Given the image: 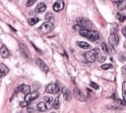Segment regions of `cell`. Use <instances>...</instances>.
Listing matches in <instances>:
<instances>
[{"instance_id":"6da1fadb","label":"cell","mask_w":126,"mask_h":113,"mask_svg":"<svg viewBox=\"0 0 126 113\" xmlns=\"http://www.w3.org/2000/svg\"><path fill=\"white\" fill-rule=\"evenodd\" d=\"M79 33L82 36L90 39L91 41H95L99 38V33L96 30H94V29H80Z\"/></svg>"},{"instance_id":"7a4b0ae2","label":"cell","mask_w":126,"mask_h":113,"mask_svg":"<svg viewBox=\"0 0 126 113\" xmlns=\"http://www.w3.org/2000/svg\"><path fill=\"white\" fill-rule=\"evenodd\" d=\"M98 55H99V49L94 48V49H92V50L85 53V59H86L87 62L92 63V62H94V60L97 59Z\"/></svg>"},{"instance_id":"3957f363","label":"cell","mask_w":126,"mask_h":113,"mask_svg":"<svg viewBox=\"0 0 126 113\" xmlns=\"http://www.w3.org/2000/svg\"><path fill=\"white\" fill-rule=\"evenodd\" d=\"M54 28V25L51 22H44L39 28H38V33L40 34H46L48 32H50L52 29Z\"/></svg>"},{"instance_id":"277c9868","label":"cell","mask_w":126,"mask_h":113,"mask_svg":"<svg viewBox=\"0 0 126 113\" xmlns=\"http://www.w3.org/2000/svg\"><path fill=\"white\" fill-rule=\"evenodd\" d=\"M38 96H39L38 91H36V90L32 91V92L30 91L29 93H27V94H26V96H25V101H26V102H28V103H31L32 101H33L34 99H36Z\"/></svg>"},{"instance_id":"5b68a950","label":"cell","mask_w":126,"mask_h":113,"mask_svg":"<svg viewBox=\"0 0 126 113\" xmlns=\"http://www.w3.org/2000/svg\"><path fill=\"white\" fill-rule=\"evenodd\" d=\"M77 22L79 24V27L82 29H87V28H92V23L89 20H86V19H78Z\"/></svg>"},{"instance_id":"8992f818","label":"cell","mask_w":126,"mask_h":113,"mask_svg":"<svg viewBox=\"0 0 126 113\" xmlns=\"http://www.w3.org/2000/svg\"><path fill=\"white\" fill-rule=\"evenodd\" d=\"M74 95H75V97L78 99V100H80V101H86L87 100V97L85 96V94L83 93V91L80 89V88H78V87H75L74 88Z\"/></svg>"},{"instance_id":"52a82bcc","label":"cell","mask_w":126,"mask_h":113,"mask_svg":"<svg viewBox=\"0 0 126 113\" xmlns=\"http://www.w3.org/2000/svg\"><path fill=\"white\" fill-rule=\"evenodd\" d=\"M45 91L48 92V93H57L59 91V87H58V85L57 84H49L46 87H45Z\"/></svg>"},{"instance_id":"ba28073f","label":"cell","mask_w":126,"mask_h":113,"mask_svg":"<svg viewBox=\"0 0 126 113\" xmlns=\"http://www.w3.org/2000/svg\"><path fill=\"white\" fill-rule=\"evenodd\" d=\"M108 40H109V43L111 44V46H112V47H115V46L118 44V42H119V37H118V34H117V33H115V32L111 33V34L109 35Z\"/></svg>"},{"instance_id":"9c48e42d","label":"cell","mask_w":126,"mask_h":113,"mask_svg":"<svg viewBox=\"0 0 126 113\" xmlns=\"http://www.w3.org/2000/svg\"><path fill=\"white\" fill-rule=\"evenodd\" d=\"M36 65L39 67V69L41 70V71H43L44 73H47L48 71H49V68H48V66L41 60V59H39V58H37L36 59Z\"/></svg>"},{"instance_id":"30bf717a","label":"cell","mask_w":126,"mask_h":113,"mask_svg":"<svg viewBox=\"0 0 126 113\" xmlns=\"http://www.w3.org/2000/svg\"><path fill=\"white\" fill-rule=\"evenodd\" d=\"M53 10L55 11V12H59V11H61L63 8H64V1L63 0H57L54 4H53Z\"/></svg>"},{"instance_id":"8fae6325","label":"cell","mask_w":126,"mask_h":113,"mask_svg":"<svg viewBox=\"0 0 126 113\" xmlns=\"http://www.w3.org/2000/svg\"><path fill=\"white\" fill-rule=\"evenodd\" d=\"M61 92H62L63 98H64L65 100H67V101L71 100V91H70V90H69L67 87L63 86V87L61 88Z\"/></svg>"},{"instance_id":"7c38bea8","label":"cell","mask_w":126,"mask_h":113,"mask_svg":"<svg viewBox=\"0 0 126 113\" xmlns=\"http://www.w3.org/2000/svg\"><path fill=\"white\" fill-rule=\"evenodd\" d=\"M18 90L20 92H22L23 94H27L31 91V87L28 85H21L19 87H18Z\"/></svg>"},{"instance_id":"4fadbf2b","label":"cell","mask_w":126,"mask_h":113,"mask_svg":"<svg viewBox=\"0 0 126 113\" xmlns=\"http://www.w3.org/2000/svg\"><path fill=\"white\" fill-rule=\"evenodd\" d=\"M0 55L3 57V58H7L9 55H10V52L8 50V48L5 46V45H2L1 48H0Z\"/></svg>"},{"instance_id":"5bb4252c","label":"cell","mask_w":126,"mask_h":113,"mask_svg":"<svg viewBox=\"0 0 126 113\" xmlns=\"http://www.w3.org/2000/svg\"><path fill=\"white\" fill-rule=\"evenodd\" d=\"M8 72H9L8 67L5 64H0V76L1 77H4L5 75L8 74Z\"/></svg>"},{"instance_id":"9a60e30c","label":"cell","mask_w":126,"mask_h":113,"mask_svg":"<svg viewBox=\"0 0 126 113\" xmlns=\"http://www.w3.org/2000/svg\"><path fill=\"white\" fill-rule=\"evenodd\" d=\"M36 108H37V110L40 111V112H44V111H46V110L48 109V107H47V105L45 104V102H39V103H37Z\"/></svg>"},{"instance_id":"2e32d148","label":"cell","mask_w":126,"mask_h":113,"mask_svg":"<svg viewBox=\"0 0 126 113\" xmlns=\"http://www.w3.org/2000/svg\"><path fill=\"white\" fill-rule=\"evenodd\" d=\"M46 10V5L44 4V3H39L37 6H36V8H35V12L36 13H42V12H44Z\"/></svg>"},{"instance_id":"e0dca14e","label":"cell","mask_w":126,"mask_h":113,"mask_svg":"<svg viewBox=\"0 0 126 113\" xmlns=\"http://www.w3.org/2000/svg\"><path fill=\"white\" fill-rule=\"evenodd\" d=\"M77 44H78L79 47H81L83 49H89L90 48V44L87 43V42H84V41H78Z\"/></svg>"},{"instance_id":"ac0fdd59","label":"cell","mask_w":126,"mask_h":113,"mask_svg":"<svg viewBox=\"0 0 126 113\" xmlns=\"http://www.w3.org/2000/svg\"><path fill=\"white\" fill-rule=\"evenodd\" d=\"M117 7H118V9H119L120 11L125 10V8H126V1H125V0H121V1L117 4Z\"/></svg>"},{"instance_id":"d6986e66","label":"cell","mask_w":126,"mask_h":113,"mask_svg":"<svg viewBox=\"0 0 126 113\" xmlns=\"http://www.w3.org/2000/svg\"><path fill=\"white\" fill-rule=\"evenodd\" d=\"M52 107L54 109H58L60 107V101H59V97H56L53 101V104H52Z\"/></svg>"},{"instance_id":"ffe728a7","label":"cell","mask_w":126,"mask_h":113,"mask_svg":"<svg viewBox=\"0 0 126 113\" xmlns=\"http://www.w3.org/2000/svg\"><path fill=\"white\" fill-rule=\"evenodd\" d=\"M38 21H39V20H38L37 18H31V19L28 20V23H29L30 26H33V25H35Z\"/></svg>"},{"instance_id":"44dd1931","label":"cell","mask_w":126,"mask_h":113,"mask_svg":"<svg viewBox=\"0 0 126 113\" xmlns=\"http://www.w3.org/2000/svg\"><path fill=\"white\" fill-rule=\"evenodd\" d=\"M100 68H101L102 70H108V69H111L112 66H111L110 64H103V65H101Z\"/></svg>"},{"instance_id":"7402d4cb","label":"cell","mask_w":126,"mask_h":113,"mask_svg":"<svg viewBox=\"0 0 126 113\" xmlns=\"http://www.w3.org/2000/svg\"><path fill=\"white\" fill-rule=\"evenodd\" d=\"M101 48H102V51H103L104 53H107V52H108V48H107V46H106V44H105L104 42L101 43Z\"/></svg>"},{"instance_id":"603a6c76","label":"cell","mask_w":126,"mask_h":113,"mask_svg":"<svg viewBox=\"0 0 126 113\" xmlns=\"http://www.w3.org/2000/svg\"><path fill=\"white\" fill-rule=\"evenodd\" d=\"M116 17H117V19H118L120 22H124V21H125V16H122V15H120L119 13L116 15Z\"/></svg>"},{"instance_id":"cb8c5ba5","label":"cell","mask_w":126,"mask_h":113,"mask_svg":"<svg viewBox=\"0 0 126 113\" xmlns=\"http://www.w3.org/2000/svg\"><path fill=\"white\" fill-rule=\"evenodd\" d=\"M125 85H126V83L124 82L123 83V85H122V95H123V100H125Z\"/></svg>"},{"instance_id":"d4e9b609","label":"cell","mask_w":126,"mask_h":113,"mask_svg":"<svg viewBox=\"0 0 126 113\" xmlns=\"http://www.w3.org/2000/svg\"><path fill=\"white\" fill-rule=\"evenodd\" d=\"M35 2H36V0H28V2H27V6L30 7V6H32V4H34Z\"/></svg>"},{"instance_id":"484cf974","label":"cell","mask_w":126,"mask_h":113,"mask_svg":"<svg viewBox=\"0 0 126 113\" xmlns=\"http://www.w3.org/2000/svg\"><path fill=\"white\" fill-rule=\"evenodd\" d=\"M45 19H46L47 21H52V19H53V16H52L50 13H48V14L45 16Z\"/></svg>"},{"instance_id":"4316f807","label":"cell","mask_w":126,"mask_h":113,"mask_svg":"<svg viewBox=\"0 0 126 113\" xmlns=\"http://www.w3.org/2000/svg\"><path fill=\"white\" fill-rule=\"evenodd\" d=\"M44 99H45V101H46V102H48V103H49V102H52V99H53V98H52L51 96H45V97H44Z\"/></svg>"},{"instance_id":"83f0119b","label":"cell","mask_w":126,"mask_h":113,"mask_svg":"<svg viewBox=\"0 0 126 113\" xmlns=\"http://www.w3.org/2000/svg\"><path fill=\"white\" fill-rule=\"evenodd\" d=\"M20 105H21L22 107H26V106H28V105H29V103H28V102H26V101L24 100V101H21V102H20Z\"/></svg>"},{"instance_id":"f1b7e54d","label":"cell","mask_w":126,"mask_h":113,"mask_svg":"<svg viewBox=\"0 0 126 113\" xmlns=\"http://www.w3.org/2000/svg\"><path fill=\"white\" fill-rule=\"evenodd\" d=\"M91 86L94 87V89H98V85L96 84H94V83H91Z\"/></svg>"},{"instance_id":"f546056e","label":"cell","mask_w":126,"mask_h":113,"mask_svg":"<svg viewBox=\"0 0 126 113\" xmlns=\"http://www.w3.org/2000/svg\"><path fill=\"white\" fill-rule=\"evenodd\" d=\"M122 33H123L124 36L126 35V28H122Z\"/></svg>"},{"instance_id":"4dcf8cb0","label":"cell","mask_w":126,"mask_h":113,"mask_svg":"<svg viewBox=\"0 0 126 113\" xmlns=\"http://www.w3.org/2000/svg\"><path fill=\"white\" fill-rule=\"evenodd\" d=\"M120 1H121V0H112V2H113V3H117V4H118Z\"/></svg>"},{"instance_id":"1f68e13d","label":"cell","mask_w":126,"mask_h":113,"mask_svg":"<svg viewBox=\"0 0 126 113\" xmlns=\"http://www.w3.org/2000/svg\"><path fill=\"white\" fill-rule=\"evenodd\" d=\"M0 78H1V76H0Z\"/></svg>"},{"instance_id":"d6a6232c","label":"cell","mask_w":126,"mask_h":113,"mask_svg":"<svg viewBox=\"0 0 126 113\" xmlns=\"http://www.w3.org/2000/svg\"><path fill=\"white\" fill-rule=\"evenodd\" d=\"M52 113H53V112H52Z\"/></svg>"}]
</instances>
